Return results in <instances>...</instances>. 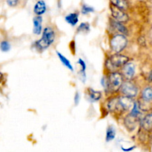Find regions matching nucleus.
Listing matches in <instances>:
<instances>
[{"label":"nucleus","mask_w":152,"mask_h":152,"mask_svg":"<svg viewBox=\"0 0 152 152\" xmlns=\"http://www.w3.org/2000/svg\"><path fill=\"white\" fill-rule=\"evenodd\" d=\"M56 33L50 27H46L42 31V36L40 39L35 42V48L39 51H43L48 48L55 41Z\"/></svg>","instance_id":"1"},{"label":"nucleus","mask_w":152,"mask_h":152,"mask_svg":"<svg viewBox=\"0 0 152 152\" xmlns=\"http://www.w3.org/2000/svg\"><path fill=\"white\" fill-rule=\"evenodd\" d=\"M129 57L125 55L120 54V53H115L110 56L106 61V67L108 70L113 72L117 68L123 67L127 62H129Z\"/></svg>","instance_id":"2"},{"label":"nucleus","mask_w":152,"mask_h":152,"mask_svg":"<svg viewBox=\"0 0 152 152\" xmlns=\"http://www.w3.org/2000/svg\"><path fill=\"white\" fill-rule=\"evenodd\" d=\"M128 39L126 35L122 34H116L111 38L110 41L111 48L114 53H120L126 48Z\"/></svg>","instance_id":"3"},{"label":"nucleus","mask_w":152,"mask_h":152,"mask_svg":"<svg viewBox=\"0 0 152 152\" xmlns=\"http://www.w3.org/2000/svg\"><path fill=\"white\" fill-rule=\"evenodd\" d=\"M108 80V87L112 91H117L124 83L123 75L117 71H113L109 74Z\"/></svg>","instance_id":"4"},{"label":"nucleus","mask_w":152,"mask_h":152,"mask_svg":"<svg viewBox=\"0 0 152 152\" xmlns=\"http://www.w3.org/2000/svg\"><path fill=\"white\" fill-rule=\"evenodd\" d=\"M122 94H124V96H130V97H134L137 94V88L134 84L130 81L124 82L120 88Z\"/></svg>","instance_id":"5"},{"label":"nucleus","mask_w":152,"mask_h":152,"mask_svg":"<svg viewBox=\"0 0 152 152\" xmlns=\"http://www.w3.org/2000/svg\"><path fill=\"white\" fill-rule=\"evenodd\" d=\"M111 16L114 18L115 20L118 21V22H127L129 20V16L127 13L125 12L124 10L119 7H116L111 4Z\"/></svg>","instance_id":"6"},{"label":"nucleus","mask_w":152,"mask_h":152,"mask_svg":"<svg viewBox=\"0 0 152 152\" xmlns=\"http://www.w3.org/2000/svg\"><path fill=\"white\" fill-rule=\"evenodd\" d=\"M132 98V97L127 96H124L119 98L118 102L122 111H129V110L131 111L132 110V107L134 104V101Z\"/></svg>","instance_id":"7"},{"label":"nucleus","mask_w":152,"mask_h":152,"mask_svg":"<svg viewBox=\"0 0 152 152\" xmlns=\"http://www.w3.org/2000/svg\"><path fill=\"white\" fill-rule=\"evenodd\" d=\"M135 72H136V68H135V65L133 62H127L123 67V76L128 80H131L134 78Z\"/></svg>","instance_id":"8"},{"label":"nucleus","mask_w":152,"mask_h":152,"mask_svg":"<svg viewBox=\"0 0 152 152\" xmlns=\"http://www.w3.org/2000/svg\"><path fill=\"white\" fill-rule=\"evenodd\" d=\"M34 25V34L36 35H40L42 31V16H37L33 19Z\"/></svg>","instance_id":"9"},{"label":"nucleus","mask_w":152,"mask_h":152,"mask_svg":"<svg viewBox=\"0 0 152 152\" xmlns=\"http://www.w3.org/2000/svg\"><path fill=\"white\" fill-rule=\"evenodd\" d=\"M47 10V7L44 0H39L34 7V12L37 16H42Z\"/></svg>","instance_id":"10"},{"label":"nucleus","mask_w":152,"mask_h":152,"mask_svg":"<svg viewBox=\"0 0 152 152\" xmlns=\"http://www.w3.org/2000/svg\"><path fill=\"white\" fill-rule=\"evenodd\" d=\"M88 99L91 102H97L101 99L102 96V93L98 91H95L92 88L88 89Z\"/></svg>","instance_id":"11"},{"label":"nucleus","mask_w":152,"mask_h":152,"mask_svg":"<svg viewBox=\"0 0 152 152\" xmlns=\"http://www.w3.org/2000/svg\"><path fill=\"white\" fill-rule=\"evenodd\" d=\"M111 25L114 27V28H115L118 32H120V34H124V35H127L128 33H129V31L126 28V27L125 25H123V22H118L117 20H113L111 22Z\"/></svg>","instance_id":"12"},{"label":"nucleus","mask_w":152,"mask_h":152,"mask_svg":"<svg viewBox=\"0 0 152 152\" xmlns=\"http://www.w3.org/2000/svg\"><path fill=\"white\" fill-rule=\"evenodd\" d=\"M65 20L67 23L71 25V26H75L79 22V14L78 13H71L67 15L65 17Z\"/></svg>","instance_id":"13"},{"label":"nucleus","mask_w":152,"mask_h":152,"mask_svg":"<svg viewBox=\"0 0 152 152\" xmlns=\"http://www.w3.org/2000/svg\"><path fill=\"white\" fill-rule=\"evenodd\" d=\"M56 55H57L58 58L59 59V60H60L61 62L62 63V65H65V66L66 67V68H68L70 71H74V67H73V65H71V62H70V61L68 60L65 56H63L62 53H59V51H56Z\"/></svg>","instance_id":"14"},{"label":"nucleus","mask_w":152,"mask_h":152,"mask_svg":"<svg viewBox=\"0 0 152 152\" xmlns=\"http://www.w3.org/2000/svg\"><path fill=\"white\" fill-rule=\"evenodd\" d=\"M142 126L145 130L152 129V113L145 116L142 121Z\"/></svg>","instance_id":"15"},{"label":"nucleus","mask_w":152,"mask_h":152,"mask_svg":"<svg viewBox=\"0 0 152 152\" xmlns=\"http://www.w3.org/2000/svg\"><path fill=\"white\" fill-rule=\"evenodd\" d=\"M116 137V130L114 126H108L106 131V136H105V140L106 142H111L114 140Z\"/></svg>","instance_id":"16"},{"label":"nucleus","mask_w":152,"mask_h":152,"mask_svg":"<svg viewBox=\"0 0 152 152\" xmlns=\"http://www.w3.org/2000/svg\"><path fill=\"white\" fill-rule=\"evenodd\" d=\"M111 4L116 7L126 10L128 9V3L126 0H110Z\"/></svg>","instance_id":"17"},{"label":"nucleus","mask_w":152,"mask_h":152,"mask_svg":"<svg viewBox=\"0 0 152 152\" xmlns=\"http://www.w3.org/2000/svg\"><path fill=\"white\" fill-rule=\"evenodd\" d=\"M142 98L145 102H151L152 101V88L147 87L142 91Z\"/></svg>","instance_id":"18"},{"label":"nucleus","mask_w":152,"mask_h":152,"mask_svg":"<svg viewBox=\"0 0 152 152\" xmlns=\"http://www.w3.org/2000/svg\"><path fill=\"white\" fill-rule=\"evenodd\" d=\"M78 64L80 65V76L82 77V80L85 82L86 79V63L83 59L80 58L78 59Z\"/></svg>","instance_id":"19"},{"label":"nucleus","mask_w":152,"mask_h":152,"mask_svg":"<svg viewBox=\"0 0 152 152\" xmlns=\"http://www.w3.org/2000/svg\"><path fill=\"white\" fill-rule=\"evenodd\" d=\"M140 107L139 105H138L137 102H134V104L133 107H132V110H131V112L129 114V115L132 117H134V118H137L138 116L140 115Z\"/></svg>","instance_id":"20"},{"label":"nucleus","mask_w":152,"mask_h":152,"mask_svg":"<svg viewBox=\"0 0 152 152\" xmlns=\"http://www.w3.org/2000/svg\"><path fill=\"white\" fill-rule=\"evenodd\" d=\"M11 48V45H10V43L8 41H6V40H4V41H1L0 42V50L2 52H8L9 50Z\"/></svg>","instance_id":"21"},{"label":"nucleus","mask_w":152,"mask_h":152,"mask_svg":"<svg viewBox=\"0 0 152 152\" xmlns=\"http://www.w3.org/2000/svg\"><path fill=\"white\" fill-rule=\"evenodd\" d=\"M90 30V25L88 22H83L80 25V26L77 28V32H81V33H86L87 34L89 32Z\"/></svg>","instance_id":"22"},{"label":"nucleus","mask_w":152,"mask_h":152,"mask_svg":"<svg viewBox=\"0 0 152 152\" xmlns=\"http://www.w3.org/2000/svg\"><path fill=\"white\" fill-rule=\"evenodd\" d=\"M81 12L83 14L86 15V14H88V13H93V12H94V8L92 7H91V6H88V5H87V4H83V6H82Z\"/></svg>","instance_id":"23"},{"label":"nucleus","mask_w":152,"mask_h":152,"mask_svg":"<svg viewBox=\"0 0 152 152\" xmlns=\"http://www.w3.org/2000/svg\"><path fill=\"white\" fill-rule=\"evenodd\" d=\"M7 5L11 7H16L19 2V0H6Z\"/></svg>","instance_id":"24"},{"label":"nucleus","mask_w":152,"mask_h":152,"mask_svg":"<svg viewBox=\"0 0 152 152\" xmlns=\"http://www.w3.org/2000/svg\"><path fill=\"white\" fill-rule=\"evenodd\" d=\"M80 95L78 92H77V93L75 94V96H74V104H75L76 105H77L79 104V102H80Z\"/></svg>","instance_id":"25"},{"label":"nucleus","mask_w":152,"mask_h":152,"mask_svg":"<svg viewBox=\"0 0 152 152\" xmlns=\"http://www.w3.org/2000/svg\"><path fill=\"white\" fill-rule=\"evenodd\" d=\"M135 147H132V148H122L123 151H133Z\"/></svg>","instance_id":"26"},{"label":"nucleus","mask_w":152,"mask_h":152,"mask_svg":"<svg viewBox=\"0 0 152 152\" xmlns=\"http://www.w3.org/2000/svg\"><path fill=\"white\" fill-rule=\"evenodd\" d=\"M3 80H4V74L1 72H0V84L2 83Z\"/></svg>","instance_id":"27"},{"label":"nucleus","mask_w":152,"mask_h":152,"mask_svg":"<svg viewBox=\"0 0 152 152\" xmlns=\"http://www.w3.org/2000/svg\"><path fill=\"white\" fill-rule=\"evenodd\" d=\"M148 80L149 82H152V71L149 73V74H148Z\"/></svg>","instance_id":"28"}]
</instances>
